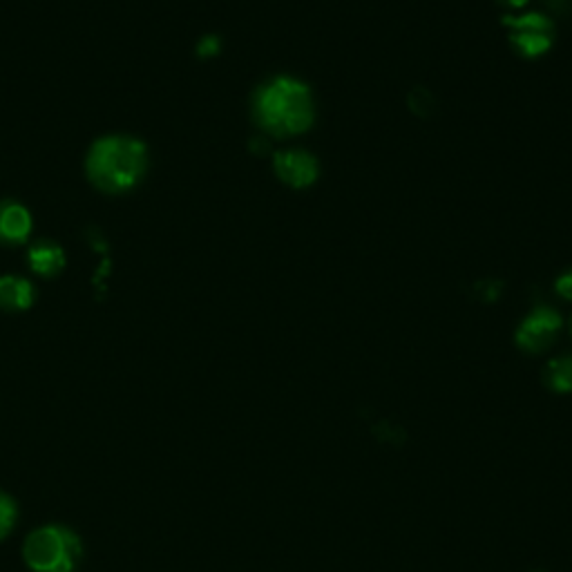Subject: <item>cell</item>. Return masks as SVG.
Returning <instances> with one entry per match:
<instances>
[{"instance_id": "obj_1", "label": "cell", "mask_w": 572, "mask_h": 572, "mask_svg": "<svg viewBox=\"0 0 572 572\" xmlns=\"http://www.w3.org/2000/svg\"><path fill=\"white\" fill-rule=\"evenodd\" d=\"M255 117L264 130L278 137L298 135L313 123V106L307 85L295 79H273L257 92Z\"/></svg>"}, {"instance_id": "obj_2", "label": "cell", "mask_w": 572, "mask_h": 572, "mask_svg": "<svg viewBox=\"0 0 572 572\" xmlns=\"http://www.w3.org/2000/svg\"><path fill=\"white\" fill-rule=\"evenodd\" d=\"M148 155L141 141L130 137L101 139L88 157V175L101 190L121 193L146 173Z\"/></svg>"}, {"instance_id": "obj_3", "label": "cell", "mask_w": 572, "mask_h": 572, "mask_svg": "<svg viewBox=\"0 0 572 572\" xmlns=\"http://www.w3.org/2000/svg\"><path fill=\"white\" fill-rule=\"evenodd\" d=\"M23 557L32 572H74L81 564L83 546L70 528L43 526L27 537Z\"/></svg>"}, {"instance_id": "obj_4", "label": "cell", "mask_w": 572, "mask_h": 572, "mask_svg": "<svg viewBox=\"0 0 572 572\" xmlns=\"http://www.w3.org/2000/svg\"><path fill=\"white\" fill-rule=\"evenodd\" d=\"M559 327H561L559 313H555L552 309H537L530 318L523 320L517 331L519 347H523L526 351L546 349L552 338L557 336Z\"/></svg>"}, {"instance_id": "obj_5", "label": "cell", "mask_w": 572, "mask_h": 572, "mask_svg": "<svg viewBox=\"0 0 572 572\" xmlns=\"http://www.w3.org/2000/svg\"><path fill=\"white\" fill-rule=\"evenodd\" d=\"M275 173L280 175L284 184L293 188H307L318 179V161L302 150L278 152L273 159Z\"/></svg>"}, {"instance_id": "obj_6", "label": "cell", "mask_w": 572, "mask_h": 572, "mask_svg": "<svg viewBox=\"0 0 572 572\" xmlns=\"http://www.w3.org/2000/svg\"><path fill=\"white\" fill-rule=\"evenodd\" d=\"M30 213L18 204H0V242L16 244L30 235Z\"/></svg>"}, {"instance_id": "obj_7", "label": "cell", "mask_w": 572, "mask_h": 572, "mask_svg": "<svg viewBox=\"0 0 572 572\" xmlns=\"http://www.w3.org/2000/svg\"><path fill=\"white\" fill-rule=\"evenodd\" d=\"M34 300V291L32 284L18 278H3L0 280V307L12 309V311H21L27 309Z\"/></svg>"}, {"instance_id": "obj_8", "label": "cell", "mask_w": 572, "mask_h": 572, "mask_svg": "<svg viewBox=\"0 0 572 572\" xmlns=\"http://www.w3.org/2000/svg\"><path fill=\"white\" fill-rule=\"evenodd\" d=\"M30 260H32V269L36 273L47 275V278H50V275L59 273L63 269V264H65L63 251L59 249V246H52V244L36 246V249L30 255Z\"/></svg>"}, {"instance_id": "obj_9", "label": "cell", "mask_w": 572, "mask_h": 572, "mask_svg": "<svg viewBox=\"0 0 572 572\" xmlns=\"http://www.w3.org/2000/svg\"><path fill=\"white\" fill-rule=\"evenodd\" d=\"M510 43L519 54L535 59V56L550 50V36L546 32H514L510 36Z\"/></svg>"}, {"instance_id": "obj_10", "label": "cell", "mask_w": 572, "mask_h": 572, "mask_svg": "<svg viewBox=\"0 0 572 572\" xmlns=\"http://www.w3.org/2000/svg\"><path fill=\"white\" fill-rule=\"evenodd\" d=\"M546 380L555 392H572V356L552 360L546 369Z\"/></svg>"}, {"instance_id": "obj_11", "label": "cell", "mask_w": 572, "mask_h": 572, "mask_svg": "<svg viewBox=\"0 0 572 572\" xmlns=\"http://www.w3.org/2000/svg\"><path fill=\"white\" fill-rule=\"evenodd\" d=\"M503 25L512 27L514 32H546L548 34L552 30V23L541 14H528V16H521V18L505 16Z\"/></svg>"}, {"instance_id": "obj_12", "label": "cell", "mask_w": 572, "mask_h": 572, "mask_svg": "<svg viewBox=\"0 0 572 572\" xmlns=\"http://www.w3.org/2000/svg\"><path fill=\"white\" fill-rule=\"evenodd\" d=\"M16 517H18V508H16L14 499L9 497V494L0 492V541H3L9 532L14 530Z\"/></svg>"}, {"instance_id": "obj_13", "label": "cell", "mask_w": 572, "mask_h": 572, "mask_svg": "<svg viewBox=\"0 0 572 572\" xmlns=\"http://www.w3.org/2000/svg\"><path fill=\"white\" fill-rule=\"evenodd\" d=\"M557 291L564 295V298L572 300V271L566 275H561V278L557 280Z\"/></svg>"}, {"instance_id": "obj_14", "label": "cell", "mask_w": 572, "mask_h": 572, "mask_svg": "<svg viewBox=\"0 0 572 572\" xmlns=\"http://www.w3.org/2000/svg\"><path fill=\"white\" fill-rule=\"evenodd\" d=\"M199 52H202V54L217 52V41H215V38H208V41H204L202 47H199Z\"/></svg>"}, {"instance_id": "obj_15", "label": "cell", "mask_w": 572, "mask_h": 572, "mask_svg": "<svg viewBox=\"0 0 572 572\" xmlns=\"http://www.w3.org/2000/svg\"><path fill=\"white\" fill-rule=\"evenodd\" d=\"M503 3H508V5H512V7H523L528 3V0H503Z\"/></svg>"}]
</instances>
